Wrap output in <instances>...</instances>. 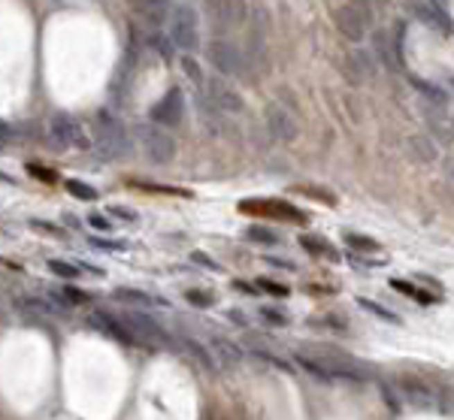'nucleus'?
I'll return each mask as SVG.
<instances>
[{"mask_svg":"<svg viewBox=\"0 0 454 420\" xmlns=\"http://www.w3.org/2000/svg\"><path fill=\"white\" fill-rule=\"evenodd\" d=\"M209 348L216 351V363L218 369H234L243 363V348L234 342H227V339H212L209 342Z\"/></svg>","mask_w":454,"mask_h":420,"instance_id":"2eb2a0df","label":"nucleus"},{"mask_svg":"<svg viewBox=\"0 0 454 420\" xmlns=\"http://www.w3.org/2000/svg\"><path fill=\"white\" fill-rule=\"evenodd\" d=\"M110 215H112V218H121V221H134V218H137L130 209H125V206H115V203L110 206Z\"/></svg>","mask_w":454,"mask_h":420,"instance_id":"e433bc0d","label":"nucleus"},{"mask_svg":"<svg viewBox=\"0 0 454 420\" xmlns=\"http://www.w3.org/2000/svg\"><path fill=\"white\" fill-rule=\"evenodd\" d=\"M400 396L406 399L409 405L421 408V411H439L442 408L439 396H436V393L427 384L415 381V378H400Z\"/></svg>","mask_w":454,"mask_h":420,"instance_id":"9d476101","label":"nucleus"},{"mask_svg":"<svg viewBox=\"0 0 454 420\" xmlns=\"http://www.w3.org/2000/svg\"><path fill=\"white\" fill-rule=\"evenodd\" d=\"M91 134H94V152L101 154V158H106V161L128 158L130 148H134L125 125H121V121L115 118V115H110V112H97L94 125H91Z\"/></svg>","mask_w":454,"mask_h":420,"instance_id":"f257e3e1","label":"nucleus"},{"mask_svg":"<svg viewBox=\"0 0 454 420\" xmlns=\"http://www.w3.org/2000/svg\"><path fill=\"white\" fill-rule=\"evenodd\" d=\"M30 227H34V230H43V233H61V230H58V227H49V224H43V221H30Z\"/></svg>","mask_w":454,"mask_h":420,"instance_id":"a19ab883","label":"nucleus"},{"mask_svg":"<svg viewBox=\"0 0 454 420\" xmlns=\"http://www.w3.org/2000/svg\"><path fill=\"white\" fill-rule=\"evenodd\" d=\"M258 291H267L270 296H288V287L270 282V278H261V282H258Z\"/></svg>","mask_w":454,"mask_h":420,"instance_id":"473e14b6","label":"nucleus"},{"mask_svg":"<svg viewBox=\"0 0 454 420\" xmlns=\"http://www.w3.org/2000/svg\"><path fill=\"white\" fill-rule=\"evenodd\" d=\"M351 73L354 76L351 79H360V82H367V79H373L376 76V57L367 52V48H354L351 52Z\"/></svg>","mask_w":454,"mask_h":420,"instance_id":"f3484780","label":"nucleus"},{"mask_svg":"<svg viewBox=\"0 0 454 420\" xmlns=\"http://www.w3.org/2000/svg\"><path fill=\"white\" fill-rule=\"evenodd\" d=\"M345 242H349L354 251H367V254H373V251L382 248V245H378L376 239H369V236H358V233H349V236H345Z\"/></svg>","mask_w":454,"mask_h":420,"instance_id":"393cba45","label":"nucleus"},{"mask_svg":"<svg viewBox=\"0 0 454 420\" xmlns=\"http://www.w3.org/2000/svg\"><path fill=\"white\" fill-rule=\"evenodd\" d=\"M182 70L188 73V79H191L194 85H203V70H200V64H197L191 55H182Z\"/></svg>","mask_w":454,"mask_h":420,"instance_id":"c85d7f7f","label":"nucleus"},{"mask_svg":"<svg viewBox=\"0 0 454 420\" xmlns=\"http://www.w3.org/2000/svg\"><path fill=\"white\" fill-rule=\"evenodd\" d=\"M261 318L267 320V324H272V327H285L288 324V318L282 315V311H276V309H261Z\"/></svg>","mask_w":454,"mask_h":420,"instance_id":"72a5a7b5","label":"nucleus"},{"mask_svg":"<svg viewBox=\"0 0 454 420\" xmlns=\"http://www.w3.org/2000/svg\"><path fill=\"white\" fill-rule=\"evenodd\" d=\"M209 61L221 76H243L249 79V64H245V55L236 43H227V39H212L209 43Z\"/></svg>","mask_w":454,"mask_h":420,"instance_id":"7ed1b4c3","label":"nucleus"},{"mask_svg":"<svg viewBox=\"0 0 454 420\" xmlns=\"http://www.w3.org/2000/svg\"><path fill=\"white\" fill-rule=\"evenodd\" d=\"M448 176H451V179H454V161H451V163H448Z\"/></svg>","mask_w":454,"mask_h":420,"instance_id":"37998d69","label":"nucleus"},{"mask_svg":"<svg viewBox=\"0 0 454 420\" xmlns=\"http://www.w3.org/2000/svg\"><path fill=\"white\" fill-rule=\"evenodd\" d=\"M15 309L24 311V315H30V318H64L67 315V309H64L61 302H55L49 293H43V296H15Z\"/></svg>","mask_w":454,"mask_h":420,"instance_id":"9b49d317","label":"nucleus"},{"mask_svg":"<svg viewBox=\"0 0 454 420\" xmlns=\"http://www.w3.org/2000/svg\"><path fill=\"white\" fill-rule=\"evenodd\" d=\"M330 19H333L336 30L351 39V43H360L367 37V28H369V10L367 6H354V3H340L330 10Z\"/></svg>","mask_w":454,"mask_h":420,"instance_id":"39448f33","label":"nucleus"},{"mask_svg":"<svg viewBox=\"0 0 454 420\" xmlns=\"http://www.w3.org/2000/svg\"><path fill=\"white\" fill-rule=\"evenodd\" d=\"M121 324L128 327V333L139 342H146V345H164V342H170V336L161 329V324L155 318H148L143 315V311H125L121 315Z\"/></svg>","mask_w":454,"mask_h":420,"instance_id":"0eeeda50","label":"nucleus"},{"mask_svg":"<svg viewBox=\"0 0 454 420\" xmlns=\"http://www.w3.org/2000/svg\"><path fill=\"white\" fill-rule=\"evenodd\" d=\"M137 139H139L143 154L152 163H170L173 154H176L173 136L164 134V127H158V125H137Z\"/></svg>","mask_w":454,"mask_h":420,"instance_id":"20e7f679","label":"nucleus"},{"mask_svg":"<svg viewBox=\"0 0 454 420\" xmlns=\"http://www.w3.org/2000/svg\"><path fill=\"white\" fill-rule=\"evenodd\" d=\"M115 300H121V302H134V306H155V300H152L148 293L130 291V287H119V291H115Z\"/></svg>","mask_w":454,"mask_h":420,"instance_id":"5701e85b","label":"nucleus"},{"mask_svg":"<svg viewBox=\"0 0 454 420\" xmlns=\"http://www.w3.org/2000/svg\"><path fill=\"white\" fill-rule=\"evenodd\" d=\"M191 257H194L197 263H203V266H209V269H218V263H216V260H212V257H206V254H200V251H194V254H191Z\"/></svg>","mask_w":454,"mask_h":420,"instance_id":"58836bf2","label":"nucleus"},{"mask_svg":"<svg viewBox=\"0 0 454 420\" xmlns=\"http://www.w3.org/2000/svg\"><path fill=\"white\" fill-rule=\"evenodd\" d=\"M451 130H454V127H451Z\"/></svg>","mask_w":454,"mask_h":420,"instance_id":"c03bdc74","label":"nucleus"},{"mask_svg":"<svg viewBox=\"0 0 454 420\" xmlns=\"http://www.w3.org/2000/svg\"><path fill=\"white\" fill-rule=\"evenodd\" d=\"M300 245H303V248H306L309 254H321V257H336V254L330 251V248H324V242H321V239H315V236H303Z\"/></svg>","mask_w":454,"mask_h":420,"instance_id":"c756f323","label":"nucleus"},{"mask_svg":"<svg viewBox=\"0 0 454 420\" xmlns=\"http://www.w3.org/2000/svg\"><path fill=\"white\" fill-rule=\"evenodd\" d=\"M49 269H52V273H55L58 278H67V282H70V278H76V275L82 273V269H76V266H73V263H67V260H58V257L49 260Z\"/></svg>","mask_w":454,"mask_h":420,"instance_id":"a878e982","label":"nucleus"},{"mask_svg":"<svg viewBox=\"0 0 454 420\" xmlns=\"http://www.w3.org/2000/svg\"><path fill=\"white\" fill-rule=\"evenodd\" d=\"M6 139H12V127L0 118V143H6Z\"/></svg>","mask_w":454,"mask_h":420,"instance_id":"79ce46f5","label":"nucleus"},{"mask_svg":"<svg viewBox=\"0 0 454 420\" xmlns=\"http://www.w3.org/2000/svg\"><path fill=\"white\" fill-rule=\"evenodd\" d=\"M88 224H91V230H97V233H110V230H112V224L103 215H91Z\"/></svg>","mask_w":454,"mask_h":420,"instance_id":"c9c22d12","label":"nucleus"},{"mask_svg":"<svg viewBox=\"0 0 454 420\" xmlns=\"http://www.w3.org/2000/svg\"><path fill=\"white\" fill-rule=\"evenodd\" d=\"M91 245H94V248H103V251H121L125 248V242H106V239H91Z\"/></svg>","mask_w":454,"mask_h":420,"instance_id":"4c0bfd02","label":"nucleus"},{"mask_svg":"<svg viewBox=\"0 0 454 420\" xmlns=\"http://www.w3.org/2000/svg\"><path fill=\"white\" fill-rule=\"evenodd\" d=\"M91 324L101 329V333L112 336V339H119V342H125V345H137V339L128 333V327L121 324V318L110 315V311H94V315H91Z\"/></svg>","mask_w":454,"mask_h":420,"instance_id":"4468645a","label":"nucleus"},{"mask_svg":"<svg viewBox=\"0 0 454 420\" xmlns=\"http://www.w3.org/2000/svg\"><path fill=\"white\" fill-rule=\"evenodd\" d=\"M412 82H415V88H421V91H424L427 97H433V103H436V106H442V103H445V94H442L436 85H427V82H421L418 76H412Z\"/></svg>","mask_w":454,"mask_h":420,"instance_id":"7c9ffc66","label":"nucleus"},{"mask_svg":"<svg viewBox=\"0 0 454 420\" xmlns=\"http://www.w3.org/2000/svg\"><path fill=\"white\" fill-rule=\"evenodd\" d=\"M182 115H185V94L182 88H170L164 94V100H158L148 112L152 125H164V127H179L182 125Z\"/></svg>","mask_w":454,"mask_h":420,"instance_id":"6e6552de","label":"nucleus"},{"mask_svg":"<svg viewBox=\"0 0 454 420\" xmlns=\"http://www.w3.org/2000/svg\"><path fill=\"white\" fill-rule=\"evenodd\" d=\"M391 287H394V291H400V293H406V296H412V300H415V302H424V306H427V302H436V300H439V296L421 293V291H418L415 284L403 282V278H391Z\"/></svg>","mask_w":454,"mask_h":420,"instance_id":"aec40b11","label":"nucleus"},{"mask_svg":"<svg viewBox=\"0 0 454 420\" xmlns=\"http://www.w3.org/2000/svg\"><path fill=\"white\" fill-rule=\"evenodd\" d=\"M182 348H185L188 354H191V357L197 360V363H200L203 369H218V363H216V357H212L209 351L203 348L200 342L197 339H191V336H182Z\"/></svg>","mask_w":454,"mask_h":420,"instance_id":"6ab92c4d","label":"nucleus"},{"mask_svg":"<svg viewBox=\"0 0 454 420\" xmlns=\"http://www.w3.org/2000/svg\"><path fill=\"white\" fill-rule=\"evenodd\" d=\"M267 125L272 130V136L282 139V143H294V139H297V125H294V118L282 109V106H276V103L270 106V109H267Z\"/></svg>","mask_w":454,"mask_h":420,"instance_id":"ddd939ff","label":"nucleus"},{"mask_svg":"<svg viewBox=\"0 0 454 420\" xmlns=\"http://www.w3.org/2000/svg\"><path fill=\"white\" fill-rule=\"evenodd\" d=\"M245 236L252 239V242H261V245H279V233L270 227H261V224H252L245 230Z\"/></svg>","mask_w":454,"mask_h":420,"instance_id":"4be33fe9","label":"nucleus"},{"mask_svg":"<svg viewBox=\"0 0 454 420\" xmlns=\"http://www.w3.org/2000/svg\"><path fill=\"white\" fill-rule=\"evenodd\" d=\"M227 318H230V324H236V327H245V315H243V311L230 309V311H227Z\"/></svg>","mask_w":454,"mask_h":420,"instance_id":"ea45409f","label":"nucleus"},{"mask_svg":"<svg viewBox=\"0 0 454 420\" xmlns=\"http://www.w3.org/2000/svg\"><path fill=\"white\" fill-rule=\"evenodd\" d=\"M412 15L418 21H424L427 28L439 30V34H451V19L442 10V3H412Z\"/></svg>","mask_w":454,"mask_h":420,"instance_id":"f8f14e48","label":"nucleus"},{"mask_svg":"<svg viewBox=\"0 0 454 420\" xmlns=\"http://www.w3.org/2000/svg\"><path fill=\"white\" fill-rule=\"evenodd\" d=\"M206 100L216 106L218 112H243V97H239L221 76H212L206 82Z\"/></svg>","mask_w":454,"mask_h":420,"instance_id":"1a4fd4ad","label":"nucleus"},{"mask_svg":"<svg viewBox=\"0 0 454 420\" xmlns=\"http://www.w3.org/2000/svg\"><path fill=\"white\" fill-rule=\"evenodd\" d=\"M209 15L218 21H236L243 15V6L236 3H209Z\"/></svg>","mask_w":454,"mask_h":420,"instance_id":"412c9836","label":"nucleus"},{"mask_svg":"<svg viewBox=\"0 0 454 420\" xmlns=\"http://www.w3.org/2000/svg\"><path fill=\"white\" fill-rule=\"evenodd\" d=\"M28 172L34 179H43V182H55V172L46 170V167H40V163H28Z\"/></svg>","mask_w":454,"mask_h":420,"instance_id":"f704fd0d","label":"nucleus"},{"mask_svg":"<svg viewBox=\"0 0 454 420\" xmlns=\"http://www.w3.org/2000/svg\"><path fill=\"white\" fill-rule=\"evenodd\" d=\"M167 37L170 43L182 48L185 55H191L200 48V21H197V10L188 3H176L170 10V19H167Z\"/></svg>","mask_w":454,"mask_h":420,"instance_id":"f03ea898","label":"nucleus"},{"mask_svg":"<svg viewBox=\"0 0 454 420\" xmlns=\"http://www.w3.org/2000/svg\"><path fill=\"white\" fill-rule=\"evenodd\" d=\"M148 46H152L158 55H164V57H173V43H170V37L158 34V30H152V34H148Z\"/></svg>","mask_w":454,"mask_h":420,"instance_id":"bb28decb","label":"nucleus"},{"mask_svg":"<svg viewBox=\"0 0 454 420\" xmlns=\"http://www.w3.org/2000/svg\"><path fill=\"white\" fill-rule=\"evenodd\" d=\"M409 154L415 158L418 163H436L439 161V148L430 136H409Z\"/></svg>","mask_w":454,"mask_h":420,"instance_id":"dca6fc26","label":"nucleus"},{"mask_svg":"<svg viewBox=\"0 0 454 420\" xmlns=\"http://www.w3.org/2000/svg\"><path fill=\"white\" fill-rule=\"evenodd\" d=\"M185 300L191 302V306H197V309H209L212 302H216V300H212V293H203V291H188Z\"/></svg>","mask_w":454,"mask_h":420,"instance_id":"2f4dec72","label":"nucleus"},{"mask_svg":"<svg viewBox=\"0 0 454 420\" xmlns=\"http://www.w3.org/2000/svg\"><path fill=\"white\" fill-rule=\"evenodd\" d=\"M46 136L52 139V145H58V148H85L88 145L85 130H82L79 121L67 112H55L52 118H49Z\"/></svg>","mask_w":454,"mask_h":420,"instance_id":"423d86ee","label":"nucleus"},{"mask_svg":"<svg viewBox=\"0 0 454 420\" xmlns=\"http://www.w3.org/2000/svg\"><path fill=\"white\" fill-rule=\"evenodd\" d=\"M67 194H73L76 200H97V191L91 185H85V182H79V179H67Z\"/></svg>","mask_w":454,"mask_h":420,"instance_id":"b1692460","label":"nucleus"},{"mask_svg":"<svg viewBox=\"0 0 454 420\" xmlns=\"http://www.w3.org/2000/svg\"><path fill=\"white\" fill-rule=\"evenodd\" d=\"M360 309H367V311H373L376 318H382V320H387V324H400V318L394 315V311H387V309H382L378 302H373V300H360Z\"/></svg>","mask_w":454,"mask_h":420,"instance_id":"cd10ccee","label":"nucleus"},{"mask_svg":"<svg viewBox=\"0 0 454 420\" xmlns=\"http://www.w3.org/2000/svg\"><path fill=\"white\" fill-rule=\"evenodd\" d=\"M245 212H270V215H288V218H294V224H300L303 215L294 209V206H288V203H245L243 206Z\"/></svg>","mask_w":454,"mask_h":420,"instance_id":"a211bd4d","label":"nucleus"}]
</instances>
